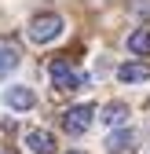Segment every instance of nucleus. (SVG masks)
<instances>
[{"instance_id":"nucleus-1","label":"nucleus","mask_w":150,"mask_h":154,"mask_svg":"<svg viewBox=\"0 0 150 154\" xmlns=\"http://www.w3.org/2000/svg\"><path fill=\"white\" fill-rule=\"evenodd\" d=\"M59 33H62V18H59V15H51V11L37 15L33 22H29V37H33L37 44H48V41H55Z\"/></svg>"},{"instance_id":"nucleus-2","label":"nucleus","mask_w":150,"mask_h":154,"mask_svg":"<svg viewBox=\"0 0 150 154\" xmlns=\"http://www.w3.org/2000/svg\"><path fill=\"white\" fill-rule=\"evenodd\" d=\"M92 118H95V106H92V103H77V106H70V110H66L62 128L70 132V136H81V132H88Z\"/></svg>"},{"instance_id":"nucleus-3","label":"nucleus","mask_w":150,"mask_h":154,"mask_svg":"<svg viewBox=\"0 0 150 154\" xmlns=\"http://www.w3.org/2000/svg\"><path fill=\"white\" fill-rule=\"evenodd\" d=\"M48 73H51V85L59 88V92H73V88H81V81H84V77H81L77 70H73L66 59H55Z\"/></svg>"},{"instance_id":"nucleus-4","label":"nucleus","mask_w":150,"mask_h":154,"mask_svg":"<svg viewBox=\"0 0 150 154\" xmlns=\"http://www.w3.org/2000/svg\"><path fill=\"white\" fill-rule=\"evenodd\" d=\"M26 147H29V154H55V136L48 128H33V132H26Z\"/></svg>"},{"instance_id":"nucleus-5","label":"nucleus","mask_w":150,"mask_h":154,"mask_svg":"<svg viewBox=\"0 0 150 154\" xmlns=\"http://www.w3.org/2000/svg\"><path fill=\"white\" fill-rule=\"evenodd\" d=\"M132 147H136V132L132 128H117L106 140V154H132Z\"/></svg>"},{"instance_id":"nucleus-6","label":"nucleus","mask_w":150,"mask_h":154,"mask_svg":"<svg viewBox=\"0 0 150 154\" xmlns=\"http://www.w3.org/2000/svg\"><path fill=\"white\" fill-rule=\"evenodd\" d=\"M33 103H37L33 88H26V85H15V88H8V106H11V110H29Z\"/></svg>"},{"instance_id":"nucleus-7","label":"nucleus","mask_w":150,"mask_h":154,"mask_svg":"<svg viewBox=\"0 0 150 154\" xmlns=\"http://www.w3.org/2000/svg\"><path fill=\"white\" fill-rule=\"evenodd\" d=\"M117 77H121L124 85H139V81L150 77V66L146 63H124V66H117Z\"/></svg>"},{"instance_id":"nucleus-8","label":"nucleus","mask_w":150,"mask_h":154,"mask_svg":"<svg viewBox=\"0 0 150 154\" xmlns=\"http://www.w3.org/2000/svg\"><path fill=\"white\" fill-rule=\"evenodd\" d=\"M124 118H128V106H124V103H106V106H103V121H106L110 128L124 125Z\"/></svg>"},{"instance_id":"nucleus-9","label":"nucleus","mask_w":150,"mask_h":154,"mask_svg":"<svg viewBox=\"0 0 150 154\" xmlns=\"http://www.w3.org/2000/svg\"><path fill=\"white\" fill-rule=\"evenodd\" d=\"M128 51L146 59V55H150V29H136L132 37H128Z\"/></svg>"},{"instance_id":"nucleus-10","label":"nucleus","mask_w":150,"mask_h":154,"mask_svg":"<svg viewBox=\"0 0 150 154\" xmlns=\"http://www.w3.org/2000/svg\"><path fill=\"white\" fill-rule=\"evenodd\" d=\"M15 66H18V51L15 48H0V77H11Z\"/></svg>"},{"instance_id":"nucleus-11","label":"nucleus","mask_w":150,"mask_h":154,"mask_svg":"<svg viewBox=\"0 0 150 154\" xmlns=\"http://www.w3.org/2000/svg\"><path fill=\"white\" fill-rule=\"evenodd\" d=\"M73 154H77V150H73Z\"/></svg>"}]
</instances>
